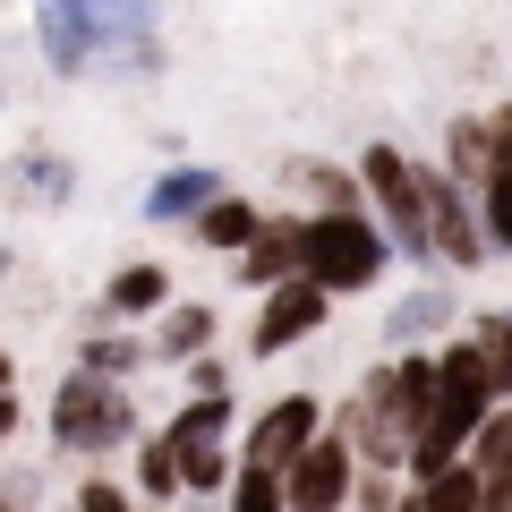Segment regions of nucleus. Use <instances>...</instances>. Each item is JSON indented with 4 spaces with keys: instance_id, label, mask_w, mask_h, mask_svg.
I'll return each instance as SVG.
<instances>
[{
    "instance_id": "obj_3",
    "label": "nucleus",
    "mask_w": 512,
    "mask_h": 512,
    "mask_svg": "<svg viewBox=\"0 0 512 512\" xmlns=\"http://www.w3.org/2000/svg\"><path fill=\"white\" fill-rule=\"evenodd\" d=\"M359 188L376 231L393 239V256H427V197H419V163L402 146H367L359 154Z\"/></svg>"
},
{
    "instance_id": "obj_5",
    "label": "nucleus",
    "mask_w": 512,
    "mask_h": 512,
    "mask_svg": "<svg viewBox=\"0 0 512 512\" xmlns=\"http://www.w3.org/2000/svg\"><path fill=\"white\" fill-rule=\"evenodd\" d=\"M325 436V402H316V393H282V402H265L256 410V427H248V444H239V461H248V470H291L299 453H308V444Z\"/></svg>"
},
{
    "instance_id": "obj_18",
    "label": "nucleus",
    "mask_w": 512,
    "mask_h": 512,
    "mask_svg": "<svg viewBox=\"0 0 512 512\" xmlns=\"http://www.w3.org/2000/svg\"><path fill=\"white\" fill-rule=\"evenodd\" d=\"M77 367L103 384H128L137 367H154V342H137V333H94V342H77Z\"/></svg>"
},
{
    "instance_id": "obj_6",
    "label": "nucleus",
    "mask_w": 512,
    "mask_h": 512,
    "mask_svg": "<svg viewBox=\"0 0 512 512\" xmlns=\"http://www.w3.org/2000/svg\"><path fill=\"white\" fill-rule=\"evenodd\" d=\"M325 316H333V291H316V282H282V291H256L248 359H282V350H299L308 333H325Z\"/></svg>"
},
{
    "instance_id": "obj_14",
    "label": "nucleus",
    "mask_w": 512,
    "mask_h": 512,
    "mask_svg": "<svg viewBox=\"0 0 512 512\" xmlns=\"http://www.w3.org/2000/svg\"><path fill=\"white\" fill-rule=\"evenodd\" d=\"M487 171H495V128L487 120H453V128H444V180H461L478 197Z\"/></svg>"
},
{
    "instance_id": "obj_33",
    "label": "nucleus",
    "mask_w": 512,
    "mask_h": 512,
    "mask_svg": "<svg viewBox=\"0 0 512 512\" xmlns=\"http://www.w3.org/2000/svg\"><path fill=\"white\" fill-rule=\"evenodd\" d=\"M180 512H222V495H180Z\"/></svg>"
},
{
    "instance_id": "obj_27",
    "label": "nucleus",
    "mask_w": 512,
    "mask_h": 512,
    "mask_svg": "<svg viewBox=\"0 0 512 512\" xmlns=\"http://www.w3.org/2000/svg\"><path fill=\"white\" fill-rule=\"evenodd\" d=\"M69 512H146V504H137V487H128V478H111V470H94L86 487L69 495Z\"/></svg>"
},
{
    "instance_id": "obj_30",
    "label": "nucleus",
    "mask_w": 512,
    "mask_h": 512,
    "mask_svg": "<svg viewBox=\"0 0 512 512\" xmlns=\"http://www.w3.org/2000/svg\"><path fill=\"white\" fill-rule=\"evenodd\" d=\"M26 188H35V197H69V163H43V154H35V163H26Z\"/></svg>"
},
{
    "instance_id": "obj_16",
    "label": "nucleus",
    "mask_w": 512,
    "mask_h": 512,
    "mask_svg": "<svg viewBox=\"0 0 512 512\" xmlns=\"http://www.w3.org/2000/svg\"><path fill=\"white\" fill-rule=\"evenodd\" d=\"M453 316H461L453 291H410L402 308H393V325H384V333H393V350H427V333H444Z\"/></svg>"
},
{
    "instance_id": "obj_22",
    "label": "nucleus",
    "mask_w": 512,
    "mask_h": 512,
    "mask_svg": "<svg viewBox=\"0 0 512 512\" xmlns=\"http://www.w3.org/2000/svg\"><path fill=\"white\" fill-rule=\"evenodd\" d=\"M470 342H478V359H487L495 402H512V316H504V308H495V316H470Z\"/></svg>"
},
{
    "instance_id": "obj_36",
    "label": "nucleus",
    "mask_w": 512,
    "mask_h": 512,
    "mask_svg": "<svg viewBox=\"0 0 512 512\" xmlns=\"http://www.w3.org/2000/svg\"><path fill=\"white\" fill-rule=\"evenodd\" d=\"M0 512H18V495H9V487H0Z\"/></svg>"
},
{
    "instance_id": "obj_35",
    "label": "nucleus",
    "mask_w": 512,
    "mask_h": 512,
    "mask_svg": "<svg viewBox=\"0 0 512 512\" xmlns=\"http://www.w3.org/2000/svg\"><path fill=\"white\" fill-rule=\"evenodd\" d=\"M9 265H18V256H9V248H0V299H9Z\"/></svg>"
},
{
    "instance_id": "obj_20",
    "label": "nucleus",
    "mask_w": 512,
    "mask_h": 512,
    "mask_svg": "<svg viewBox=\"0 0 512 512\" xmlns=\"http://www.w3.org/2000/svg\"><path fill=\"white\" fill-rule=\"evenodd\" d=\"M77 18H86L94 52H111V43H128V35H146V18H154V0H77Z\"/></svg>"
},
{
    "instance_id": "obj_15",
    "label": "nucleus",
    "mask_w": 512,
    "mask_h": 512,
    "mask_svg": "<svg viewBox=\"0 0 512 512\" xmlns=\"http://www.w3.org/2000/svg\"><path fill=\"white\" fill-rule=\"evenodd\" d=\"M188 231H197V239H205V248H222V256H239V248H248V239H256V231H265V214H256V205H248V197H231V188H222V197H214V205H205V214H197V222H188Z\"/></svg>"
},
{
    "instance_id": "obj_7",
    "label": "nucleus",
    "mask_w": 512,
    "mask_h": 512,
    "mask_svg": "<svg viewBox=\"0 0 512 512\" xmlns=\"http://www.w3.org/2000/svg\"><path fill=\"white\" fill-rule=\"evenodd\" d=\"M350 487H359V453H350L333 427L282 470V504L291 512H350Z\"/></svg>"
},
{
    "instance_id": "obj_4",
    "label": "nucleus",
    "mask_w": 512,
    "mask_h": 512,
    "mask_svg": "<svg viewBox=\"0 0 512 512\" xmlns=\"http://www.w3.org/2000/svg\"><path fill=\"white\" fill-rule=\"evenodd\" d=\"M419 197H427V256H444V265L470 274L478 256H487V214H478V197L461 180H444V171H419Z\"/></svg>"
},
{
    "instance_id": "obj_21",
    "label": "nucleus",
    "mask_w": 512,
    "mask_h": 512,
    "mask_svg": "<svg viewBox=\"0 0 512 512\" xmlns=\"http://www.w3.org/2000/svg\"><path fill=\"white\" fill-rule=\"evenodd\" d=\"M171 453H180V495H222L239 470L231 444H171Z\"/></svg>"
},
{
    "instance_id": "obj_10",
    "label": "nucleus",
    "mask_w": 512,
    "mask_h": 512,
    "mask_svg": "<svg viewBox=\"0 0 512 512\" xmlns=\"http://www.w3.org/2000/svg\"><path fill=\"white\" fill-rule=\"evenodd\" d=\"M487 128H495V171H487V188H478V214H487V248L512 256V103L487 111Z\"/></svg>"
},
{
    "instance_id": "obj_23",
    "label": "nucleus",
    "mask_w": 512,
    "mask_h": 512,
    "mask_svg": "<svg viewBox=\"0 0 512 512\" xmlns=\"http://www.w3.org/2000/svg\"><path fill=\"white\" fill-rule=\"evenodd\" d=\"M171 444H231V402H180L163 419Z\"/></svg>"
},
{
    "instance_id": "obj_32",
    "label": "nucleus",
    "mask_w": 512,
    "mask_h": 512,
    "mask_svg": "<svg viewBox=\"0 0 512 512\" xmlns=\"http://www.w3.org/2000/svg\"><path fill=\"white\" fill-rule=\"evenodd\" d=\"M393 512H436V495H427L419 478H410V487H402V504H393Z\"/></svg>"
},
{
    "instance_id": "obj_26",
    "label": "nucleus",
    "mask_w": 512,
    "mask_h": 512,
    "mask_svg": "<svg viewBox=\"0 0 512 512\" xmlns=\"http://www.w3.org/2000/svg\"><path fill=\"white\" fill-rule=\"evenodd\" d=\"M427 495H436V512H487V478L470 470V461H453V470H436V478H419Z\"/></svg>"
},
{
    "instance_id": "obj_11",
    "label": "nucleus",
    "mask_w": 512,
    "mask_h": 512,
    "mask_svg": "<svg viewBox=\"0 0 512 512\" xmlns=\"http://www.w3.org/2000/svg\"><path fill=\"white\" fill-rule=\"evenodd\" d=\"M214 197H222V180H214L205 163H171L163 180L146 188V222H197Z\"/></svg>"
},
{
    "instance_id": "obj_29",
    "label": "nucleus",
    "mask_w": 512,
    "mask_h": 512,
    "mask_svg": "<svg viewBox=\"0 0 512 512\" xmlns=\"http://www.w3.org/2000/svg\"><path fill=\"white\" fill-rule=\"evenodd\" d=\"M188 402H231V367L222 359H188Z\"/></svg>"
},
{
    "instance_id": "obj_12",
    "label": "nucleus",
    "mask_w": 512,
    "mask_h": 512,
    "mask_svg": "<svg viewBox=\"0 0 512 512\" xmlns=\"http://www.w3.org/2000/svg\"><path fill=\"white\" fill-rule=\"evenodd\" d=\"M128 487H137V504H180V453H171L163 427L128 444Z\"/></svg>"
},
{
    "instance_id": "obj_31",
    "label": "nucleus",
    "mask_w": 512,
    "mask_h": 512,
    "mask_svg": "<svg viewBox=\"0 0 512 512\" xmlns=\"http://www.w3.org/2000/svg\"><path fill=\"white\" fill-rule=\"evenodd\" d=\"M18 427H26V410H18V393H0V444L18 436Z\"/></svg>"
},
{
    "instance_id": "obj_19",
    "label": "nucleus",
    "mask_w": 512,
    "mask_h": 512,
    "mask_svg": "<svg viewBox=\"0 0 512 512\" xmlns=\"http://www.w3.org/2000/svg\"><path fill=\"white\" fill-rule=\"evenodd\" d=\"M299 197H316V214H367V188L359 171H333V163H291Z\"/></svg>"
},
{
    "instance_id": "obj_17",
    "label": "nucleus",
    "mask_w": 512,
    "mask_h": 512,
    "mask_svg": "<svg viewBox=\"0 0 512 512\" xmlns=\"http://www.w3.org/2000/svg\"><path fill=\"white\" fill-rule=\"evenodd\" d=\"M43 52H52V69H94V35L86 18H77V0H43Z\"/></svg>"
},
{
    "instance_id": "obj_24",
    "label": "nucleus",
    "mask_w": 512,
    "mask_h": 512,
    "mask_svg": "<svg viewBox=\"0 0 512 512\" xmlns=\"http://www.w3.org/2000/svg\"><path fill=\"white\" fill-rule=\"evenodd\" d=\"M470 470L478 478H512V402H495L487 427L470 436Z\"/></svg>"
},
{
    "instance_id": "obj_8",
    "label": "nucleus",
    "mask_w": 512,
    "mask_h": 512,
    "mask_svg": "<svg viewBox=\"0 0 512 512\" xmlns=\"http://www.w3.org/2000/svg\"><path fill=\"white\" fill-rule=\"evenodd\" d=\"M239 282H248V291L308 282V214H265V231L239 248Z\"/></svg>"
},
{
    "instance_id": "obj_9",
    "label": "nucleus",
    "mask_w": 512,
    "mask_h": 512,
    "mask_svg": "<svg viewBox=\"0 0 512 512\" xmlns=\"http://www.w3.org/2000/svg\"><path fill=\"white\" fill-rule=\"evenodd\" d=\"M214 333H222V316L205 308V299H171L163 316H154V367L163 359H205V350H214Z\"/></svg>"
},
{
    "instance_id": "obj_2",
    "label": "nucleus",
    "mask_w": 512,
    "mask_h": 512,
    "mask_svg": "<svg viewBox=\"0 0 512 512\" xmlns=\"http://www.w3.org/2000/svg\"><path fill=\"white\" fill-rule=\"evenodd\" d=\"M393 265V239L376 231V214H308V282L316 291H376Z\"/></svg>"
},
{
    "instance_id": "obj_13",
    "label": "nucleus",
    "mask_w": 512,
    "mask_h": 512,
    "mask_svg": "<svg viewBox=\"0 0 512 512\" xmlns=\"http://www.w3.org/2000/svg\"><path fill=\"white\" fill-rule=\"evenodd\" d=\"M103 308L120 316V325H137V316H163V308H171V274H163V265H120V274L103 282Z\"/></svg>"
},
{
    "instance_id": "obj_34",
    "label": "nucleus",
    "mask_w": 512,
    "mask_h": 512,
    "mask_svg": "<svg viewBox=\"0 0 512 512\" xmlns=\"http://www.w3.org/2000/svg\"><path fill=\"white\" fill-rule=\"evenodd\" d=\"M0 393H18V359L9 350H0Z\"/></svg>"
},
{
    "instance_id": "obj_28",
    "label": "nucleus",
    "mask_w": 512,
    "mask_h": 512,
    "mask_svg": "<svg viewBox=\"0 0 512 512\" xmlns=\"http://www.w3.org/2000/svg\"><path fill=\"white\" fill-rule=\"evenodd\" d=\"M402 487H410L402 470H359V487H350V512H393V504H402Z\"/></svg>"
},
{
    "instance_id": "obj_25",
    "label": "nucleus",
    "mask_w": 512,
    "mask_h": 512,
    "mask_svg": "<svg viewBox=\"0 0 512 512\" xmlns=\"http://www.w3.org/2000/svg\"><path fill=\"white\" fill-rule=\"evenodd\" d=\"M222 512H291V504H282V478L274 470H248V461H239L231 487H222Z\"/></svg>"
},
{
    "instance_id": "obj_1",
    "label": "nucleus",
    "mask_w": 512,
    "mask_h": 512,
    "mask_svg": "<svg viewBox=\"0 0 512 512\" xmlns=\"http://www.w3.org/2000/svg\"><path fill=\"white\" fill-rule=\"evenodd\" d=\"M137 436H146V419H137V402H128V384H103V376H86V367H69V376L52 384V444L60 453L111 461Z\"/></svg>"
}]
</instances>
